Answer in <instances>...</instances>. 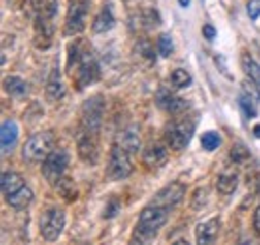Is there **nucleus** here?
<instances>
[{"label":"nucleus","instance_id":"1","mask_svg":"<svg viewBox=\"0 0 260 245\" xmlns=\"http://www.w3.org/2000/svg\"><path fill=\"white\" fill-rule=\"evenodd\" d=\"M52 146H54V134L52 132H38L26 140V144L22 148V157L30 164L44 161L52 153Z\"/></svg>","mask_w":260,"mask_h":245},{"label":"nucleus","instance_id":"2","mask_svg":"<svg viewBox=\"0 0 260 245\" xmlns=\"http://www.w3.org/2000/svg\"><path fill=\"white\" fill-rule=\"evenodd\" d=\"M102 112H104V100L102 96H92L90 100H86L82 104V114H80V128L84 132L96 134L100 132L102 126Z\"/></svg>","mask_w":260,"mask_h":245},{"label":"nucleus","instance_id":"3","mask_svg":"<svg viewBox=\"0 0 260 245\" xmlns=\"http://www.w3.org/2000/svg\"><path fill=\"white\" fill-rule=\"evenodd\" d=\"M194 134V122L190 120H174L166 126V144L170 150L180 152L188 146L190 138Z\"/></svg>","mask_w":260,"mask_h":245},{"label":"nucleus","instance_id":"4","mask_svg":"<svg viewBox=\"0 0 260 245\" xmlns=\"http://www.w3.org/2000/svg\"><path fill=\"white\" fill-rule=\"evenodd\" d=\"M64 225H66V214L62 210H58V208L46 210L42 214V217H40V233H42V237L48 243H52V241H56L60 237V233L64 231Z\"/></svg>","mask_w":260,"mask_h":245},{"label":"nucleus","instance_id":"5","mask_svg":"<svg viewBox=\"0 0 260 245\" xmlns=\"http://www.w3.org/2000/svg\"><path fill=\"white\" fill-rule=\"evenodd\" d=\"M128 155L130 153H126L122 148H118V146L112 148L110 159H108V168H106V174H108V178H110L112 182L126 180L130 174H132L134 166H132V161H130Z\"/></svg>","mask_w":260,"mask_h":245},{"label":"nucleus","instance_id":"6","mask_svg":"<svg viewBox=\"0 0 260 245\" xmlns=\"http://www.w3.org/2000/svg\"><path fill=\"white\" fill-rule=\"evenodd\" d=\"M66 168H68V153L64 150L52 152L44 161H42V176L48 184H56L62 176H64Z\"/></svg>","mask_w":260,"mask_h":245},{"label":"nucleus","instance_id":"7","mask_svg":"<svg viewBox=\"0 0 260 245\" xmlns=\"http://www.w3.org/2000/svg\"><path fill=\"white\" fill-rule=\"evenodd\" d=\"M86 14H88V2L86 0H74L70 4L68 16L64 22V34L66 36H74L80 34L86 26Z\"/></svg>","mask_w":260,"mask_h":245},{"label":"nucleus","instance_id":"8","mask_svg":"<svg viewBox=\"0 0 260 245\" xmlns=\"http://www.w3.org/2000/svg\"><path fill=\"white\" fill-rule=\"evenodd\" d=\"M76 150H78V155L84 164H96L98 155H100V152H98V136L90 134V132H84V130H78Z\"/></svg>","mask_w":260,"mask_h":245},{"label":"nucleus","instance_id":"9","mask_svg":"<svg viewBox=\"0 0 260 245\" xmlns=\"http://www.w3.org/2000/svg\"><path fill=\"white\" fill-rule=\"evenodd\" d=\"M100 78V70H98V62L94 60V56L90 52H84L82 60L76 68V86L82 90L90 84H94Z\"/></svg>","mask_w":260,"mask_h":245},{"label":"nucleus","instance_id":"10","mask_svg":"<svg viewBox=\"0 0 260 245\" xmlns=\"http://www.w3.org/2000/svg\"><path fill=\"white\" fill-rule=\"evenodd\" d=\"M168 219V210H164L160 206H146L142 212H140V219H138V225L146 227V229H152L158 233V229L162 227Z\"/></svg>","mask_w":260,"mask_h":245},{"label":"nucleus","instance_id":"11","mask_svg":"<svg viewBox=\"0 0 260 245\" xmlns=\"http://www.w3.org/2000/svg\"><path fill=\"white\" fill-rule=\"evenodd\" d=\"M184 191H186V187L182 184L166 185V187H162V189L154 195L152 206H160L164 210H172L176 203H180V199L184 197Z\"/></svg>","mask_w":260,"mask_h":245},{"label":"nucleus","instance_id":"12","mask_svg":"<svg viewBox=\"0 0 260 245\" xmlns=\"http://www.w3.org/2000/svg\"><path fill=\"white\" fill-rule=\"evenodd\" d=\"M114 146H118V148H122L126 153L130 155H134V153H138L140 150V132H138V128L134 126V124H130L126 128H122L118 134H116V142H114Z\"/></svg>","mask_w":260,"mask_h":245},{"label":"nucleus","instance_id":"13","mask_svg":"<svg viewBox=\"0 0 260 245\" xmlns=\"http://www.w3.org/2000/svg\"><path fill=\"white\" fill-rule=\"evenodd\" d=\"M220 231V219L212 217L204 223L196 225V243L198 245H216V237Z\"/></svg>","mask_w":260,"mask_h":245},{"label":"nucleus","instance_id":"14","mask_svg":"<svg viewBox=\"0 0 260 245\" xmlns=\"http://www.w3.org/2000/svg\"><path fill=\"white\" fill-rule=\"evenodd\" d=\"M142 161L146 168H162L164 164L168 161V150L164 148L162 144H150L144 153H142Z\"/></svg>","mask_w":260,"mask_h":245},{"label":"nucleus","instance_id":"15","mask_svg":"<svg viewBox=\"0 0 260 245\" xmlns=\"http://www.w3.org/2000/svg\"><path fill=\"white\" fill-rule=\"evenodd\" d=\"M156 104L158 108H162L164 112H170V114H176V112H182L186 108V102L180 100L178 96H174L172 92H168L166 88H160L156 94Z\"/></svg>","mask_w":260,"mask_h":245},{"label":"nucleus","instance_id":"16","mask_svg":"<svg viewBox=\"0 0 260 245\" xmlns=\"http://www.w3.org/2000/svg\"><path fill=\"white\" fill-rule=\"evenodd\" d=\"M0 144H2V153H8L14 150L18 144V126L12 120H6L0 128Z\"/></svg>","mask_w":260,"mask_h":245},{"label":"nucleus","instance_id":"17","mask_svg":"<svg viewBox=\"0 0 260 245\" xmlns=\"http://www.w3.org/2000/svg\"><path fill=\"white\" fill-rule=\"evenodd\" d=\"M114 28V12H112V6L106 4L102 6V10L94 16V22H92V30L96 34H104V32L112 30Z\"/></svg>","mask_w":260,"mask_h":245},{"label":"nucleus","instance_id":"18","mask_svg":"<svg viewBox=\"0 0 260 245\" xmlns=\"http://www.w3.org/2000/svg\"><path fill=\"white\" fill-rule=\"evenodd\" d=\"M66 94L64 82L60 80V72L58 68H54L48 76V82H46V96L50 102H56V100H62V96Z\"/></svg>","mask_w":260,"mask_h":245},{"label":"nucleus","instance_id":"19","mask_svg":"<svg viewBox=\"0 0 260 245\" xmlns=\"http://www.w3.org/2000/svg\"><path fill=\"white\" fill-rule=\"evenodd\" d=\"M24 180H22V176H18L16 172H4L2 174V178H0V187H2V193H4V197H8V195H12V193H16L20 187H24Z\"/></svg>","mask_w":260,"mask_h":245},{"label":"nucleus","instance_id":"20","mask_svg":"<svg viewBox=\"0 0 260 245\" xmlns=\"http://www.w3.org/2000/svg\"><path fill=\"white\" fill-rule=\"evenodd\" d=\"M32 199H34V193L28 185L20 187L16 193H12V195H8V197H6L8 206H12L14 210H24L26 206H30V203H32Z\"/></svg>","mask_w":260,"mask_h":245},{"label":"nucleus","instance_id":"21","mask_svg":"<svg viewBox=\"0 0 260 245\" xmlns=\"http://www.w3.org/2000/svg\"><path fill=\"white\" fill-rule=\"evenodd\" d=\"M238 187V174L236 172H224L218 176V182H216V189L222 193V195H230L234 193Z\"/></svg>","mask_w":260,"mask_h":245},{"label":"nucleus","instance_id":"22","mask_svg":"<svg viewBox=\"0 0 260 245\" xmlns=\"http://www.w3.org/2000/svg\"><path fill=\"white\" fill-rule=\"evenodd\" d=\"M4 90L10 94V96H16V98H22L24 94L28 92V86L22 78L18 76H8L4 78Z\"/></svg>","mask_w":260,"mask_h":245},{"label":"nucleus","instance_id":"23","mask_svg":"<svg viewBox=\"0 0 260 245\" xmlns=\"http://www.w3.org/2000/svg\"><path fill=\"white\" fill-rule=\"evenodd\" d=\"M242 70L248 80H252L256 86H260V64L250 54H242Z\"/></svg>","mask_w":260,"mask_h":245},{"label":"nucleus","instance_id":"24","mask_svg":"<svg viewBox=\"0 0 260 245\" xmlns=\"http://www.w3.org/2000/svg\"><path fill=\"white\" fill-rule=\"evenodd\" d=\"M154 237H156V231L146 229L142 225H136L132 231V237H130V245H150Z\"/></svg>","mask_w":260,"mask_h":245},{"label":"nucleus","instance_id":"25","mask_svg":"<svg viewBox=\"0 0 260 245\" xmlns=\"http://www.w3.org/2000/svg\"><path fill=\"white\" fill-rule=\"evenodd\" d=\"M54 187H56L58 195H62L66 201H72V199L76 197V185H74V182H72L68 176H62V178L54 184Z\"/></svg>","mask_w":260,"mask_h":245},{"label":"nucleus","instance_id":"26","mask_svg":"<svg viewBox=\"0 0 260 245\" xmlns=\"http://www.w3.org/2000/svg\"><path fill=\"white\" fill-rule=\"evenodd\" d=\"M32 4L42 20H50L56 14V0H32Z\"/></svg>","mask_w":260,"mask_h":245},{"label":"nucleus","instance_id":"27","mask_svg":"<svg viewBox=\"0 0 260 245\" xmlns=\"http://www.w3.org/2000/svg\"><path fill=\"white\" fill-rule=\"evenodd\" d=\"M220 144H222V138H220L218 132H206V134H202V138H200V146H202V150H206V152L218 150Z\"/></svg>","mask_w":260,"mask_h":245},{"label":"nucleus","instance_id":"28","mask_svg":"<svg viewBox=\"0 0 260 245\" xmlns=\"http://www.w3.org/2000/svg\"><path fill=\"white\" fill-rule=\"evenodd\" d=\"M190 82H192V78H190V74H188L186 70H174V72L170 74V84H172L176 90L188 88Z\"/></svg>","mask_w":260,"mask_h":245},{"label":"nucleus","instance_id":"29","mask_svg":"<svg viewBox=\"0 0 260 245\" xmlns=\"http://www.w3.org/2000/svg\"><path fill=\"white\" fill-rule=\"evenodd\" d=\"M230 159H232L234 164H242V161L250 159V152H248V148H246L244 144L236 142V144L230 148Z\"/></svg>","mask_w":260,"mask_h":245},{"label":"nucleus","instance_id":"30","mask_svg":"<svg viewBox=\"0 0 260 245\" xmlns=\"http://www.w3.org/2000/svg\"><path fill=\"white\" fill-rule=\"evenodd\" d=\"M206 203H208V189H206V187H198L194 193H192L190 206H192V210L198 212V210H204Z\"/></svg>","mask_w":260,"mask_h":245},{"label":"nucleus","instance_id":"31","mask_svg":"<svg viewBox=\"0 0 260 245\" xmlns=\"http://www.w3.org/2000/svg\"><path fill=\"white\" fill-rule=\"evenodd\" d=\"M238 104H240V108L244 110V114H246L248 118H256V102H250V96L240 94Z\"/></svg>","mask_w":260,"mask_h":245},{"label":"nucleus","instance_id":"32","mask_svg":"<svg viewBox=\"0 0 260 245\" xmlns=\"http://www.w3.org/2000/svg\"><path fill=\"white\" fill-rule=\"evenodd\" d=\"M156 48H158V54H160L162 58H168V56L172 54V40H170V36H168V34H162V36L158 38Z\"/></svg>","mask_w":260,"mask_h":245},{"label":"nucleus","instance_id":"33","mask_svg":"<svg viewBox=\"0 0 260 245\" xmlns=\"http://www.w3.org/2000/svg\"><path fill=\"white\" fill-rule=\"evenodd\" d=\"M260 86H256L252 80H246V82H242V90H244V94L246 96H250L254 102H260Z\"/></svg>","mask_w":260,"mask_h":245},{"label":"nucleus","instance_id":"34","mask_svg":"<svg viewBox=\"0 0 260 245\" xmlns=\"http://www.w3.org/2000/svg\"><path fill=\"white\" fill-rule=\"evenodd\" d=\"M136 48H138V52H140V54H142L148 62L154 60V48L150 46V42H148V40H140Z\"/></svg>","mask_w":260,"mask_h":245},{"label":"nucleus","instance_id":"35","mask_svg":"<svg viewBox=\"0 0 260 245\" xmlns=\"http://www.w3.org/2000/svg\"><path fill=\"white\" fill-rule=\"evenodd\" d=\"M144 14H146V16H142V18L146 20V28H154V26L160 24V18H158V12H156V10L148 8V10H144Z\"/></svg>","mask_w":260,"mask_h":245},{"label":"nucleus","instance_id":"36","mask_svg":"<svg viewBox=\"0 0 260 245\" xmlns=\"http://www.w3.org/2000/svg\"><path fill=\"white\" fill-rule=\"evenodd\" d=\"M246 10H248V16H250L252 20H256L260 16V0H248Z\"/></svg>","mask_w":260,"mask_h":245},{"label":"nucleus","instance_id":"37","mask_svg":"<svg viewBox=\"0 0 260 245\" xmlns=\"http://www.w3.org/2000/svg\"><path fill=\"white\" fill-rule=\"evenodd\" d=\"M106 208H108V210H104V217L106 219H110V217H114V215L118 214V201L116 199H110L106 203Z\"/></svg>","mask_w":260,"mask_h":245},{"label":"nucleus","instance_id":"38","mask_svg":"<svg viewBox=\"0 0 260 245\" xmlns=\"http://www.w3.org/2000/svg\"><path fill=\"white\" fill-rule=\"evenodd\" d=\"M202 34H204V38H206V40H214L216 30H214V26H212V24H204V26H202Z\"/></svg>","mask_w":260,"mask_h":245},{"label":"nucleus","instance_id":"39","mask_svg":"<svg viewBox=\"0 0 260 245\" xmlns=\"http://www.w3.org/2000/svg\"><path fill=\"white\" fill-rule=\"evenodd\" d=\"M254 229H256V233H260V206L256 208V212H254Z\"/></svg>","mask_w":260,"mask_h":245},{"label":"nucleus","instance_id":"40","mask_svg":"<svg viewBox=\"0 0 260 245\" xmlns=\"http://www.w3.org/2000/svg\"><path fill=\"white\" fill-rule=\"evenodd\" d=\"M172 245H190V243H188L186 239H176V241H174Z\"/></svg>","mask_w":260,"mask_h":245},{"label":"nucleus","instance_id":"41","mask_svg":"<svg viewBox=\"0 0 260 245\" xmlns=\"http://www.w3.org/2000/svg\"><path fill=\"white\" fill-rule=\"evenodd\" d=\"M178 4H180V6H184V8H186V6H188V4H190V0H178Z\"/></svg>","mask_w":260,"mask_h":245},{"label":"nucleus","instance_id":"42","mask_svg":"<svg viewBox=\"0 0 260 245\" xmlns=\"http://www.w3.org/2000/svg\"><path fill=\"white\" fill-rule=\"evenodd\" d=\"M254 136H256V138H260V126H256V128H254Z\"/></svg>","mask_w":260,"mask_h":245},{"label":"nucleus","instance_id":"43","mask_svg":"<svg viewBox=\"0 0 260 245\" xmlns=\"http://www.w3.org/2000/svg\"><path fill=\"white\" fill-rule=\"evenodd\" d=\"M238 245H252V243H250V241H246V239H242V241H240Z\"/></svg>","mask_w":260,"mask_h":245}]
</instances>
